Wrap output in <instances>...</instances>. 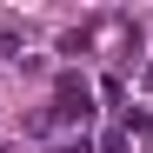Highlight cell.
Returning <instances> with one entry per match:
<instances>
[{
    "label": "cell",
    "instance_id": "cell-2",
    "mask_svg": "<svg viewBox=\"0 0 153 153\" xmlns=\"http://www.w3.org/2000/svg\"><path fill=\"white\" fill-rule=\"evenodd\" d=\"M93 153H133V140H126L120 126H113V133H100V146H93Z\"/></svg>",
    "mask_w": 153,
    "mask_h": 153
},
{
    "label": "cell",
    "instance_id": "cell-3",
    "mask_svg": "<svg viewBox=\"0 0 153 153\" xmlns=\"http://www.w3.org/2000/svg\"><path fill=\"white\" fill-rule=\"evenodd\" d=\"M67 153H93V140H87V133H80V140H67Z\"/></svg>",
    "mask_w": 153,
    "mask_h": 153
},
{
    "label": "cell",
    "instance_id": "cell-1",
    "mask_svg": "<svg viewBox=\"0 0 153 153\" xmlns=\"http://www.w3.org/2000/svg\"><path fill=\"white\" fill-rule=\"evenodd\" d=\"M53 113H60V120H80V126L93 120V87L80 80V73H60V87H53Z\"/></svg>",
    "mask_w": 153,
    "mask_h": 153
},
{
    "label": "cell",
    "instance_id": "cell-4",
    "mask_svg": "<svg viewBox=\"0 0 153 153\" xmlns=\"http://www.w3.org/2000/svg\"><path fill=\"white\" fill-rule=\"evenodd\" d=\"M0 153H20V146H0Z\"/></svg>",
    "mask_w": 153,
    "mask_h": 153
}]
</instances>
